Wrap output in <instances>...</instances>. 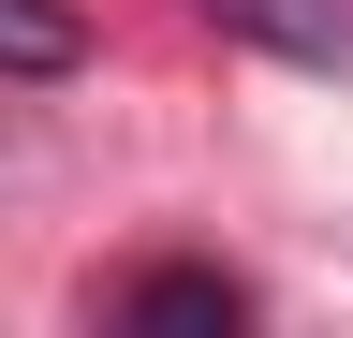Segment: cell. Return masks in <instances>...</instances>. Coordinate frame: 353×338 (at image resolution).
I'll return each mask as SVG.
<instances>
[{"label": "cell", "mask_w": 353, "mask_h": 338, "mask_svg": "<svg viewBox=\"0 0 353 338\" xmlns=\"http://www.w3.org/2000/svg\"><path fill=\"white\" fill-rule=\"evenodd\" d=\"M132 324H148V338H236L250 294L221 279V265H162V279H132Z\"/></svg>", "instance_id": "1"}, {"label": "cell", "mask_w": 353, "mask_h": 338, "mask_svg": "<svg viewBox=\"0 0 353 338\" xmlns=\"http://www.w3.org/2000/svg\"><path fill=\"white\" fill-rule=\"evenodd\" d=\"M236 45H280V59H353V0H206Z\"/></svg>", "instance_id": "2"}, {"label": "cell", "mask_w": 353, "mask_h": 338, "mask_svg": "<svg viewBox=\"0 0 353 338\" xmlns=\"http://www.w3.org/2000/svg\"><path fill=\"white\" fill-rule=\"evenodd\" d=\"M74 59H88L74 0H0V74H15V89H44V74H74Z\"/></svg>", "instance_id": "3"}]
</instances>
